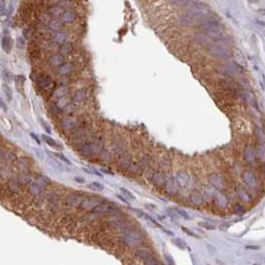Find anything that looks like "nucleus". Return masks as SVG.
Masks as SVG:
<instances>
[{
	"label": "nucleus",
	"instance_id": "1",
	"mask_svg": "<svg viewBox=\"0 0 265 265\" xmlns=\"http://www.w3.org/2000/svg\"><path fill=\"white\" fill-rule=\"evenodd\" d=\"M242 180L243 184L249 191H256L259 188V180L252 170H245L242 173Z\"/></svg>",
	"mask_w": 265,
	"mask_h": 265
},
{
	"label": "nucleus",
	"instance_id": "2",
	"mask_svg": "<svg viewBox=\"0 0 265 265\" xmlns=\"http://www.w3.org/2000/svg\"><path fill=\"white\" fill-rule=\"evenodd\" d=\"M208 181L215 190L221 191L225 188L224 179L221 178V175H219L216 173H212L208 175Z\"/></svg>",
	"mask_w": 265,
	"mask_h": 265
},
{
	"label": "nucleus",
	"instance_id": "3",
	"mask_svg": "<svg viewBox=\"0 0 265 265\" xmlns=\"http://www.w3.org/2000/svg\"><path fill=\"white\" fill-rule=\"evenodd\" d=\"M235 193L238 199L243 203H250L253 199L250 191L243 185H237L235 188Z\"/></svg>",
	"mask_w": 265,
	"mask_h": 265
},
{
	"label": "nucleus",
	"instance_id": "4",
	"mask_svg": "<svg viewBox=\"0 0 265 265\" xmlns=\"http://www.w3.org/2000/svg\"><path fill=\"white\" fill-rule=\"evenodd\" d=\"M122 240L123 242L129 245V246H136V245H139L140 243H142L143 238H142L141 234L138 232H129L122 237Z\"/></svg>",
	"mask_w": 265,
	"mask_h": 265
},
{
	"label": "nucleus",
	"instance_id": "5",
	"mask_svg": "<svg viewBox=\"0 0 265 265\" xmlns=\"http://www.w3.org/2000/svg\"><path fill=\"white\" fill-rule=\"evenodd\" d=\"M243 159L249 165H254L257 163V154L252 146H247L243 151Z\"/></svg>",
	"mask_w": 265,
	"mask_h": 265
},
{
	"label": "nucleus",
	"instance_id": "6",
	"mask_svg": "<svg viewBox=\"0 0 265 265\" xmlns=\"http://www.w3.org/2000/svg\"><path fill=\"white\" fill-rule=\"evenodd\" d=\"M176 184L180 188H186L189 184V175L185 170H179L174 178Z\"/></svg>",
	"mask_w": 265,
	"mask_h": 265
},
{
	"label": "nucleus",
	"instance_id": "7",
	"mask_svg": "<svg viewBox=\"0 0 265 265\" xmlns=\"http://www.w3.org/2000/svg\"><path fill=\"white\" fill-rule=\"evenodd\" d=\"M164 188H165V191L166 193V194L170 195V196H174L178 193L179 186L178 184H176L174 178H169V179H166Z\"/></svg>",
	"mask_w": 265,
	"mask_h": 265
},
{
	"label": "nucleus",
	"instance_id": "8",
	"mask_svg": "<svg viewBox=\"0 0 265 265\" xmlns=\"http://www.w3.org/2000/svg\"><path fill=\"white\" fill-rule=\"evenodd\" d=\"M37 85H38V87L40 88L41 90L47 91V90L52 89V88L54 87V82L52 81V79L49 76L42 75V76H40L38 78Z\"/></svg>",
	"mask_w": 265,
	"mask_h": 265
},
{
	"label": "nucleus",
	"instance_id": "9",
	"mask_svg": "<svg viewBox=\"0 0 265 265\" xmlns=\"http://www.w3.org/2000/svg\"><path fill=\"white\" fill-rule=\"evenodd\" d=\"M188 202L190 204H193V207H200V205H202L204 203L205 198H203L202 193L193 190V193L188 195Z\"/></svg>",
	"mask_w": 265,
	"mask_h": 265
},
{
	"label": "nucleus",
	"instance_id": "10",
	"mask_svg": "<svg viewBox=\"0 0 265 265\" xmlns=\"http://www.w3.org/2000/svg\"><path fill=\"white\" fill-rule=\"evenodd\" d=\"M166 176L163 171H156L151 175V183L158 188H164L166 181Z\"/></svg>",
	"mask_w": 265,
	"mask_h": 265
},
{
	"label": "nucleus",
	"instance_id": "11",
	"mask_svg": "<svg viewBox=\"0 0 265 265\" xmlns=\"http://www.w3.org/2000/svg\"><path fill=\"white\" fill-rule=\"evenodd\" d=\"M213 202L216 207L220 209H224L228 204V198L225 193H216L213 198Z\"/></svg>",
	"mask_w": 265,
	"mask_h": 265
},
{
	"label": "nucleus",
	"instance_id": "12",
	"mask_svg": "<svg viewBox=\"0 0 265 265\" xmlns=\"http://www.w3.org/2000/svg\"><path fill=\"white\" fill-rule=\"evenodd\" d=\"M77 19V13L74 10H65L63 11L60 16V21L63 24L73 23Z\"/></svg>",
	"mask_w": 265,
	"mask_h": 265
},
{
	"label": "nucleus",
	"instance_id": "13",
	"mask_svg": "<svg viewBox=\"0 0 265 265\" xmlns=\"http://www.w3.org/2000/svg\"><path fill=\"white\" fill-rule=\"evenodd\" d=\"M64 63V57L62 54H54L48 59V64L51 67H61Z\"/></svg>",
	"mask_w": 265,
	"mask_h": 265
},
{
	"label": "nucleus",
	"instance_id": "14",
	"mask_svg": "<svg viewBox=\"0 0 265 265\" xmlns=\"http://www.w3.org/2000/svg\"><path fill=\"white\" fill-rule=\"evenodd\" d=\"M13 46V40L9 35H4L1 39V48L5 53H9L11 51Z\"/></svg>",
	"mask_w": 265,
	"mask_h": 265
},
{
	"label": "nucleus",
	"instance_id": "15",
	"mask_svg": "<svg viewBox=\"0 0 265 265\" xmlns=\"http://www.w3.org/2000/svg\"><path fill=\"white\" fill-rule=\"evenodd\" d=\"M42 140H43V142H45L49 146H51L52 149H55V150H62L63 149V146H61L58 142H56L54 139H52L50 136L42 135Z\"/></svg>",
	"mask_w": 265,
	"mask_h": 265
},
{
	"label": "nucleus",
	"instance_id": "16",
	"mask_svg": "<svg viewBox=\"0 0 265 265\" xmlns=\"http://www.w3.org/2000/svg\"><path fill=\"white\" fill-rule=\"evenodd\" d=\"M74 71V66H73L72 63H65L63 64L61 67H59L58 69V74L61 76H66L69 75Z\"/></svg>",
	"mask_w": 265,
	"mask_h": 265
},
{
	"label": "nucleus",
	"instance_id": "17",
	"mask_svg": "<svg viewBox=\"0 0 265 265\" xmlns=\"http://www.w3.org/2000/svg\"><path fill=\"white\" fill-rule=\"evenodd\" d=\"M67 39H68L67 33L62 32V31L55 32V34L53 35V40H54V42H56L57 44H61V45L67 43Z\"/></svg>",
	"mask_w": 265,
	"mask_h": 265
},
{
	"label": "nucleus",
	"instance_id": "18",
	"mask_svg": "<svg viewBox=\"0 0 265 265\" xmlns=\"http://www.w3.org/2000/svg\"><path fill=\"white\" fill-rule=\"evenodd\" d=\"M202 194L203 195L204 198H213L216 193H215V189L212 185H204L202 191Z\"/></svg>",
	"mask_w": 265,
	"mask_h": 265
},
{
	"label": "nucleus",
	"instance_id": "19",
	"mask_svg": "<svg viewBox=\"0 0 265 265\" xmlns=\"http://www.w3.org/2000/svg\"><path fill=\"white\" fill-rule=\"evenodd\" d=\"M68 93H69V89L65 86H61L54 91V97L57 98V99H62V98H65L68 95Z\"/></svg>",
	"mask_w": 265,
	"mask_h": 265
},
{
	"label": "nucleus",
	"instance_id": "20",
	"mask_svg": "<svg viewBox=\"0 0 265 265\" xmlns=\"http://www.w3.org/2000/svg\"><path fill=\"white\" fill-rule=\"evenodd\" d=\"M62 27H63V23L60 20H57V19H53V20H51L50 23H49V28H50L52 31L59 32V31H61Z\"/></svg>",
	"mask_w": 265,
	"mask_h": 265
},
{
	"label": "nucleus",
	"instance_id": "21",
	"mask_svg": "<svg viewBox=\"0 0 265 265\" xmlns=\"http://www.w3.org/2000/svg\"><path fill=\"white\" fill-rule=\"evenodd\" d=\"M136 256L140 258V259H143V260H146L151 257V253L149 251L148 249H145V248H142L139 249L138 251L136 252Z\"/></svg>",
	"mask_w": 265,
	"mask_h": 265
},
{
	"label": "nucleus",
	"instance_id": "22",
	"mask_svg": "<svg viewBox=\"0 0 265 265\" xmlns=\"http://www.w3.org/2000/svg\"><path fill=\"white\" fill-rule=\"evenodd\" d=\"M88 188H90L93 191H102L104 190L105 186L101 183H99V181H93V183L88 184Z\"/></svg>",
	"mask_w": 265,
	"mask_h": 265
},
{
	"label": "nucleus",
	"instance_id": "23",
	"mask_svg": "<svg viewBox=\"0 0 265 265\" xmlns=\"http://www.w3.org/2000/svg\"><path fill=\"white\" fill-rule=\"evenodd\" d=\"M2 91H3V94L7 98V100L10 101L12 99V90L7 83H3L2 84Z\"/></svg>",
	"mask_w": 265,
	"mask_h": 265
},
{
	"label": "nucleus",
	"instance_id": "24",
	"mask_svg": "<svg viewBox=\"0 0 265 265\" xmlns=\"http://www.w3.org/2000/svg\"><path fill=\"white\" fill-rule=\"evenodd\" d=\"M87 97V91L86 90H79L74 95V100L76 102H82L86 99Z\"/></svg>",
	"mask_w": 265,
	"mask_h": 265
},
{
	"label": "nucleus",
	"instance_id": "25",
	"mask_svg": "<svg viewBox=\"0 0 265 265\" xmlns=\"http://www.w3.org/2000/svg\"><path fill=\"white\" fill-rule=\"evenodd\" d=\"M25 80H26V78L23 75H16L15 76V84H16V87H17L18 90H19V88L23 87L24 83H25Z\"/></svg>",
	"mask_w": 265,
	"mask_h": 265
},
{
	"label": "nucleus",
	"instance_id": "26",
	"mask_svg": "<svg viewBox=\"0 0 265 265\" xmlns=\"http://www.w3.org/2000/svg\"><path fill=\"white\" fill-rule=\"evenodd\" d=\"M15 45L18 49H23L26 45V42H25V38L23 36H18L16 38V41H15Z\"/></svg>",
	"mask_w": 265,
	"mask_h": 265
},
{
	"label": "nucleus",
	"instance_id": "27",
	"mask_svg": "<svg viewBox=\"0 0 265 265\" xmlns=\"http://www.w3.org/2000/svg\"><path fill=\"white\" fill-rule=\"evenodd\" d=\"M120 190L122 191V193L124 194V195L126 196V198H130V199H134V200H136V199H137V198L135 196V194L132 193L131 190L127 189V188H120Z\"/></svg>",
	"mask_w": 265,
	"mask_h": 265
},
{
	"label": "nucleus",
	"instance_id": "28",
	"mask_svg": "<svg viewBox=\"0 0 265 265\" xmlns=\"http://www.w3.org/2000/svg\"><path fill=\"white\" fill-rule=\"evenodd\" d=\"M72 51V44L71 43H65L61 46V52L62 55H65V54H69Z\"/></svg>",
	"mask_w": 265,
	"mask_h": 265
},
{
	"label": "nucleus",
	"instance_id": "29",
	"mask_svg": "<svg viewBox=\"0 0 265 265\" xmlns=\"http://www.w3.org/2000/svg\"><path fill=\"white\" fill-rule=\"evenodd\" d=\"M174 245H176V246H178L181 250H185L186 247H188V246H186V243L184 241L183 239H180V238L174 239Z\"/></svg>",
	"mask_w": 265,
	"mask_h": 265
},
{
	"label": "nucleus",
	"instance_id": "30",
	"mask_svg": "<svg viewBox=\"0 0 265 265\" xmlns=\"http://www.w3.org/2000/svg\"><path fill=\"white\" fill-rule=\"evenodd\" d=\"M174 210H175V212L178 213V215H179V216L183 217V218H184V219H190V217H189L188 213L186 212L185 210L181 209V208H174Z\"/></svg>",
	"mask_w": 265,
	"mask_h": 265
},
{
	"label": "nucleus",
	"instance_id": "31",
	"mask_svg": "<svg viewBox=\"0 0 265 265\" xmlns=\"http://www.w3.org/2000/svg\"><path fill=\"white\" fill-rule=\"evenodd\" d=\"M233 212L235 213H243L245 212V208L241 203H235L233 205Z\"/></svg>",
	"mask_w": 265,
	"mask_h": 265
},
{
	"label": "nucleus",
	"instance_id": "32",
	"mask_svg": "<svg viewBox=\"0 0 265 265\" xmlns=\"http://www.w3.org/2000/svg\"><path fill=\"white\" fill-rule=\"evenodd\" d=\"M54 156H56L57 158H58L59 160H61L63 161L64 164H66V165H72V163H71V161H70L69 160H68V159H67L66 156H64L63 154H60V153H55V154H54Z\"/></svg>",
	"mask_w": 265,
	"mask_h": 265
},
{
	"label": "nucleus",
	"instance_id": "33",
	"mask_svg": "<svg viewBox=\"0 0 265 265\" xmlns=\"http://www.w3.org/2000/svg\"><path fill=\"white\" fill-rule=\"evenodd\" d=\"M83 170L85 171V173H88V174H96V175H99V176H103V174L100 173V171H98V170H96L95 169H92V170H90V169H87V168H83Z\"/></svg>",
	"mask_w": 265,
	"mask_h": 265
},
{
	"label": "nucleus",
	"instance_id": "34",
	"mask_svg": "<svg viewBox=\"0 0 265 265\" xmlns=\"http://www.w3.org/2000/svg\"><path fill=\"white\" fill-rule=\"evenodd\" d=\"M74 124H75V122H74V120H73V119H71V118L65 119V120H64V122H63L64 127H66V128H71V127L74 126Z\"/></svg>",
	"mask_w": 265,
	"mask_h": 265
},
{
	"label": "nucleus",
	"instance_id": "35",
	"mask_svg": "<svg viewBox=\"0 0 265 265\" xmlns=\"http://www.w3.org/2000/svg\"><path fill=\"white\" fill-rule=\"evenodd\" d=\"M145 265H160V263H159L154 257H151L149 259L145 260Z\"/></svg>",
	"mask_w": 265,
	"mask_h": 265
},
{
	"label": "nucleus",
	"instance_id": "36",
	"mask_svg": "<svg viewBox=\"0 0 265 265\" xmlns=\"http://www.w3.org/2000/svg\"><path fill=\"white\" fill-rule=\"evenodd\" d=\"M5 11H6V5L5 3H4L2 0H0V16H2L5 14Z\"/></svg>",
	"mask_w": 265,
	"mask_h": 265
},
{
	"label": "nucleus",
	"instance_id": "37",
	"mask_svg": "<svg viewBox=\"0 0 265 265\" xmlns=\"http://www.w3.org/2000/svg\"><path fill=\"white\" fill-rule=\"evenodd\" d=\"M30 137L31 138L36 142V143L38 144V145H40L41 144V140H40V138H39V137L35 134V132H30Z\"/></svg>",
	"mask_w": 265,
	"mask_h": 265
},
{
	"label": "nucleus",
	"instance_id": "38",
	"mask_svg": "<svg viewBox=\"0 0 265 265\" xmlns=\"http://www.w3.org/2000/svg\"><path fill=\"white\" fill-rule=\"evenodd\" d=\"M165 259H166V262H168V265H174V260L173 259V257L170 256V254H166L165 255Z\"/></svg>",
	"mask_w": 265,
	"mask_h": 265
},
{
	"label": "nucleus",
	"instance_id": "39",
	"mask_svg": "<svg viewBox=\"0 0 265 265\" xmlns=\"http://www.w3.org/2000/svg\"><path fill=\"white\" fill-rule=\"evenodd\" d=\"M144 216H145V219L149 220L150 222H151V223H153V224H155L156 226H158V225H159V224H158V222H156L155 219H153V218H151V217L150 216V215H148V214H145Z\"/></svg>",
	"mask_w": 265,
	"mask_h": 265
},
{
	"label": "nucleus",
	"instance_id": "40",
	"mask_svg": "<svg viewBox=\"0 0 265 265\" xmlns=\"http://www.w3.org/2000/svg\"><path fill=\"white\" fill-rule=\"evenodd\" d=\"M3 78L5 80H10V78H11V74H10V72H9L8 70H4L3 71Z\"/></svg>",
	"mask_w": 265,
	"mask_h": 265
},
{
	"label": "nucleus",
	"instance_id": "41",
	"mask_svg": "<svg viewBox=\"0 0 265 265\" xmlns=\"http://www.w3.org/2000/svg\"><path fill=\"white\" fill-rule=\"evenodd\" d=\"M74 180L76 181L77 184H85L86 180L84 178H82V176H75L74 178Z\"/></svg>",
	"mask_w": 265,
	"mask_h": 265
},
{
	"label": "nucleus",
	"instance_id": "42",
	"mask_svg": "<svg viewBox=\"0 0 265 265\" xmlns=\"http://www.w3.org/2000/svg\"><path fill=\"white\" fill-rule=\"evenodd\" d=\"M41 125L43 126L44 129H45V130L47 131L48 134H50V132H51V129H50V127H49V125H48V124H46V123L44 122L43 120H41Z\"/></svg>",
	"mask_w": 265,
	"mask_h": 265
},
{
	"label": "nucleus",
	"instance_id": "43",
	"mask_svg": "<svg viewBox=\"0 0 265 265\" xmlns=\"http://www.w3.org/2000/svg\"><path fill=\"white\" fill-rule=\"evenodd\" d=\"M132 212H135L137 215H138V216H144L145 215V213L142 212V210H140V209H137V208H132Z\"/></svg>",
	"mask_w": 265,
	"mask_h": 265
},
{
	"label": "nucleus",
	"instance_id": "44",
	"mask_svg": "<svg viewBox=\"0 0 265 265\" xmlns=\"http://www.w3.org/2000/svg\"><path fill=\"white\" fill-rule=\"evenodd\" d=\"M34 151H35V153H36V155L39 156V158L40 159H44V154H43V151H41V150H38V149H34Z\"/></svg>",
	"mask_w": 265,
	"mask_h": 265
},
{
	"label": "nucleus",
	"instance_id": "45",
	"mask_svg": "<svg viewBox=\"0 0 265 265\" xmlns=\"http://www.w3.org/2000/svg\"><path fill=\"white\" fill-rule=\"evenodd\" d=\"M0 108L3 110H6L7 109V106H6V103L3 101V99L1 97H0Z\"/></svg>",
	"mask_w": 265,
	"mask_h": 265
},
{
	"label": "nucleus",
	"instance_id": "46",
	"mask_svg": "<svg viewBox=\"0 0 265 265\" xmlns=\"http://www.w3.org/2000/svg\"><path fill=\"white\" fill-rule=\"evenodd\" d=\"M117 198H119L120 200H122V202H124V203H126V204H129V202H128V199H127V198H124V196H123V195H121V194H117Z\"/></svg>",
	"mask_w": 265,
	"mask_h": 265
},
{
	"label": "nucleus",
	"instance_id": "47",
	"mask_svg": "<svg viewBox=\"0 0 265 265\" xmlns=\"http://www.w3.org/2000/svg\"><path fill=\"white\" fill-rule=\"evenodd\" d=\"M183 230H184V231H185V232H188V235H190V236H194V237H198V235H196V234H194L193 232H191V231H190V230H189V229H188V228H185V227H183Z\"/></svg>",
	"mask_w": 265,
	"mask_h": 265
},
{
	"label": "nucleus",
	"instance_id": "48",
	"mask_svg": "<svg viewBox=\"0 0 265 265\" xmlns=\"http://www.w3.org/2000/svg\"><path fill=\"white\" fill-rule=\"evenodd\" d=\"M245 248H246V249H251V250H257V249H259V246H256V245H247V246Z\"/></svg>",
	"mask_w": 265,
	"mask_h": 265
},
{
	"label": "nucleus",
	"instance_id": "49",
	"mask_svg": "<svg viewBox=\"0 0 265 265\" xmlns=\"http://www.w3.org/2000/svg\"><path fill=\"white\" fill-rule=\"evenodd\" d=\"M260 170H261V173L265 175V163H263V165L260 166Z\"/></svg>",
	"mask_w": 265,
	"mask_h": 265
},
{
	"label": "nucleus",
	"instance_id": "50",
	"mask_svg": "<svg viewBox=\"0 0 265 265\" xmlns=\"http://www.w3.org/2000/svg\"><path fill=\"white\" fill-rule=\"evenodd\" d=\"M254 265H257V264H254Z\"/></svg>",
	"mask_w": 265,
	"mask_h": 265
}]
</instances>
